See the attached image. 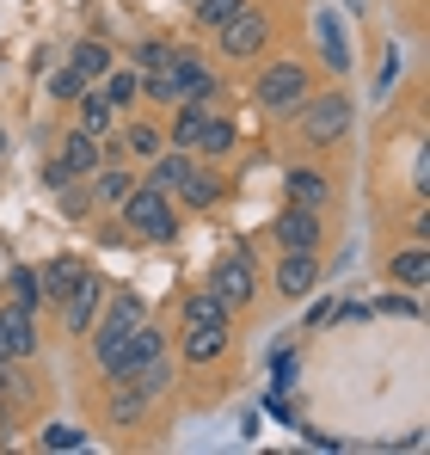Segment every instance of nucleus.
Instances as JSON below:
<instances>
[{
  "instance_id": "1",
  "label": "nucleus",
  "mask_w": 430,
  "mask_h": 455,
  "mask_svg": "<svg viewBox=\"0 0 430 455\" xmlns=\"http://www.w3.org/2000/svg\"><path fill=\"white\" fill-rule=\"evenodd\" d=\"M117 210H123V228H130V234H142V240H172V234H179L172 204H166V191H160V185H136Z\"/></svg>"
},
{
  "instance_id": "2",
  "label": "nucleus",
  "mask_w": 430,
  "mask_h": 455,
  "mask_svg": "<svg viewBox=\"0 0 430 455\" xmlns=\"http://www.w3.org/2000/svg\"><path fill=\"white\" fill-rule=\"evenodd\" d=\"M351 130V99L345 92H307V105H301V142H314V148H338V136Z\"/></svg>"
},
{
  "instance_id": "3",
  "label": "nucleus",
  "mask_w": 430,
  "mask_h": 455,
  "mask_svg": "<svg viewBox=\"0 0 430 455\" xmlns=\"http://www.w3.org/2000/svg\"><path fill=\"white\" fill-rule=\"evenodd\" d=\"M252 99L271 111V117H289V111H301L307 105V68L301 62H271L259 86H252Z\"/></svg>"
},
{
  "instance_id": "4",
  "label": "nucleus",
  "mask_w": 430,
  "mask_h": 455,
  "mask_svg": "<svg viewBox=\"0 0 430 455\" xmlns=\"http://www.w3.org/2000/svg\"><path fill=\"white\" fill-rule=\"evenodd\" d=\"M265 44H271V19H265V12H252V6H240V12L221 25V50H227L234 62H252Z\"/></svg>"
},
{
  "instance_id": "5",
  "label": "nucleus",
  "mask_w": 430,
  "mask_h": 455,
  "mask_svg": "<svg viewBox=\"0 0 430 455\" xmlns=\"http://www.w3.org/2000/svg\"><path fill=\"white\" fill-rule=\"evenodd\" d=\"M210 290L221 296L227 307H246L252 302V290H259V271H252V259L246 252H227L221 265L210 271Z\"/></svg>"
},
{
  "instance_id": "6",
  "label": "nucleus",
  "mask_w": 430,
  "mask_h": 455,
  "mask_svg": "<svg viewBox=\"0 0 430 455\" xmlns=\"http://www.w3.org/2000/svg\"><path fill=\"white\" fill-rule=\"evenodd\" d=\"M277 240H283V252H314L320 246V210L289 204L283 216H277Z\"/></svg>"
},
{
  "instance_id": "7",
  "label": "nucleus",
  "mask_w": 430,
  "mask_h": 455,
  "mask_svg": "<svg viewBox=\"0 0 430 455\" xmlns=\"http://www.w3.org/2000/svg\"><path fill=\"white\" fill-rule=\"evenodd\" d=\"M314 283H320L314 252H283V265H277V296H283V302H301Z\"/></svg>"
},
{
  "instance_id": "8",
  "label": "nucleus",
  "mask_w": 430,
  "mask_h": 455,
  "mask_svg": "<svg viewBox=\"0 0 430 455\" xmlns=\"http://www.w3.org/2000/svg\"><path fill=\"white\" fill-rule=\"evenodd\" d=\"M0 345H6V357H37V332H31V307H0Z\"/></svg>"
},
{
  "instance_id": "9",
  "label": "nucleus",
  "mask_w": 430,
  "mask_h": 455,
  "mask_svg": "<svg viewBox=\"0 0 430 455\" xmlns=\"http://www.w3.org/2000/svg\"><path fill=\"white\" fill-rule=\"evenodd\" d=\"M99 302H105V283L86 271V277H80V283L68 290V332H74V339H86V326H92Z\"/></svg>"
},
{
  "instance_id": "10",
  "label": "nucleus",
  "mask_w": 430,
  "mask_h": 455,
  "mask_svg": "<svg viewBox=\"0 0 430 455\" xmlns=\"http://www.w3.org/2000/svg\"><path fill=\"white\" fill-rule=\"evenodd\" d=\"M289 204H301V210H320L326 197H332V179L320 172V166H289Z\"/></svg>"
},
{
  "instance_id": "11",
  "label": "nucleus",
  "mask_w": 430,
  "mask_h": 455,
  "mask_svg": "<svg viewBox=\"0 0 430 455\" xmlns=\"http://www.w3.org/2000/svg\"><path fill=\"white\" fill-rule=\"evenodd\" d=\"M80 277H86V265L62 252V259H50V265L37 271V290H44V302H68V290L80 283Z\"/></svg>"
},
{
  "instance_id": "12",
  "label": "nucleus",
  "mask_w": 430,
  "mask_h": 455,
  "mask_svg": "<svg viewBox=\"0 0 430 455\" xmlns=\"http://www.w3.org/2000/svg\"><path fill=\"white\" fill-rule=\"evenodd\" d=\"M387 277H394V283H406V290H425V283H430L425 240H418V246H406V252H394V259H387Z\"/></svg>"
},
{
  "instance_id": "13",
  "label": "nucleus",
  "mask_w": 430,
  "mask_h": 455,
  "mask_svg": "<svg viewBox=\"0 0 430 455\" xmlns=\"http://www.w3.org/2000/svg\"><path fill=\"white\" fill-rule=\"evenodd\" d=\"M62 166H68L74 179H92V172H99V136L68 130V142H62Z\"/></svg>"
},
{
  "instance_id": "14",
  "label": "nucleus",
  "mask_w": 430,
  "mask_h": 455,
  "mask_svg": "<svg viewBox=\"0 0 430 455\" xmlns=\"http://www.w3.org/2000/svg\"><path fill=\"white\" fill-rule=\"evenodd\" d=\"M227 351V326H185V363H215Z\"/></svg>"
},
{
  "instance_id": "15",
  "label": "nucleus",
  "mask_w": 430,
  "mask_h": 455,
  "mask_svg": "<svg viewBox=\"0 0 430 455\" xmlns=\"http://www.w3.org/2000/svg\"><path fill=\"white\" fill-rule=\"evenodd\" d=\"M203 124H210V111H203V105H197V99H191V105H179V117H172V130H166V142H172V148H197V136H203Z\"/></svg>"
},
{
  "instance_id": "16",
  "label": "nucleus",
  "mask_w": 430,
  "mask_h": 455,
  "mask_svg": "<svg viewBox=\"0 0 430 455\" xmlns=\"http://www.w3.org/2000/svg\"><path fill=\"white\" fill-rule=\"evenodd\" d=\"M227 314H234V307L221 302L215 290H197V296H185V326H227Z\"/></svg>"
},
{
  "instance_id": "17",
  "label": "nucleus",
  "mask_w": 430,
  "mask_h": 455,
  "mask_svg": "<svg viewBox=\"0 0 430 455\" xmlns=\"http://www.w3.org/2000/svg\"><path fill=\"white\" fill-rule=\"evenodd\" d=\"M320 50H326V62L345 75L351 68V44H345V25H338V12H320Z\"/></svg>"
},
{
  "instance_id": "18",
  "label": "nucleus",
  "mask_w": 430,
  "mask_h": 455,
  "mask_svg": "<svg viewBox=\"0 0 430 455\" xmlns=\"http://www.w3.org/2000/svg\"><path fill=\"white\" fill-rule=\"evenodd\" d=\"M191 166H197V160H191L185 148H172V154H154V185H160V191H179V185L191 179Z\"/></svg>"
},
{
  "instance_id": "19",
  "label": "nucleus",
  "mask_w": 430,
  "mask_h": 455,
  "mask_svg": "<svg viewBox=\"0 0 430 455\" xmlns=\"http://www.w3.org/2000/svg\"><path fill=\"white\" fill-rule=\"evenodd\" d=\"M179 197H185L191 210H210L215 197H221V179H215V172H203V166H191V179L179 185Z\"/></svg>"
},
{
  "instance_id": "20",
  "label": "nucleus",
  "mask_w": 430,
  "mask_h": 455,
  "mask_svg": "<svg viewBox=\"0 0 430 455\" xmlns=\"http://www.w3.org/2000/svg\"><path fill=\"white\" fill-rule=\"evenodd\" d=\"M234 136H240V130H234L227 117H210V124H203V136H197V148H191V154H210V160H221V154H234Z\"/></svg>"
},
{
  "instance_id": "21",
  "label": "nucleus",
  "mask_w": 430,
  "mask_h": 455,
  "mask_svg": "<svg viewBox=\"0 0 430 455\" xmlns=\"http://www.w3.org/2000/svg\"><path fill=\"white\" fill-rule=\"evenodd\" d=\"M68 68H74L80 80H105V75H111V50H105V44H80Z\"/></svg>"
},
{
  "instance_id": "22",
  "label": "nucleus",
  "mask_w": 430,
  "mask_h": 455,
  "mask_svg": "<svg viewBox=\"0 0 430 455\" xmlns=\"http://www.w3.org/2000/svg\"><path fill=\"white\" fill-rule=\"evenodd\" d=\"M74 105H80V130H86V136H105V130H111V105H105V92H80Z\"/></svg>"
},
{
  "instance_id": "23",
  "label": "nucleus",
  "mask_w": 430,
  "mask_h": 455,
  "mask_svg": "<svg viewBox=\"0 0 430 455\" xmlns=\"http://www.w3.org/2000/svg\"><path fill=\"white\" fill-rule=\"evenodd\" d=\"M99 92H105V105L117 111V105H130V99L142 92V75H130V68H117V75H105V86H99Z\"/></svg>"
},
{
  "instance_id": "24",
  "label": "nucleus",
  "mask_w": 430,
  "mask_h": 455,
  "mask_svg": "<svg viewBox=\"0 0 430 455\" xmlns=\"http://www.w3.org/2000/svg\"><path fill=\"white\" fill-rule=\"evenodd\" d=\"M191 6H197V25H203V31H221L246 0H191Z\"/></svg>"
},
{
  "instance_id": "25",
  "label": "nucleus",
  "mask_w": 430,
  "mask_h": 455,
  "mask_svg": "<svg viewBox=\"0 0 430 455\" xmlns=\"http://www.w3.org/2000/svg\"><path fill=\"white\" fill-rule=\"evenodd\" d=\"M130 191H136V179H130V172H117V166H111V172H99V204H123Z\"/></svg>"
},
{
  "instance_id": "26",
  "label": "nucleus",
  "mask_w": 430,
  "mask_h": 455,
  "mask_svg": "<svg viewBox=\"0 0 430 455\" xmlns=\"http://www.w3.org/2000/svg\"><path fill=\"white\" fill-rule=\"evenodd\" d=\"M12 302H19V307H37V302H44V290H37V271H25V265L12 271Z\"/></svg>"
},
{
  "instance_id": "27",
  "label": "nucleus",
  "mask_w": 430,
  "mask_h": 455,
  "mask_svg": "<svg viewBox=\"0 0 430 455\" xmlns=\"http://www.w3.org/2000/svg\"><path fill=\"white\" fill-rule=\"evenodd\" d=\"M123 142H130V154L154 160V154H160V130H147V124H130V130H123Z\"/></svg>"
},
{
  "instance_id": "28",
  "label": "nucleus",
  "mask_w": 430,
  "mask_h": 455,
  "mask_svg": "<svg viewBox=\"0 0 430 455\" xmlns=\"http://www.w3.org/2000/svg\"><path fill=\"white\" fill-rule=\"evenodd\" d=\"M136 320H142V296H117L111 314H105V326H123V332H130Z\"/></svg>"
},
{
  "instance_id": "29",
  "label": "nucleus",
  "mask_w": 430,
  "mask_h": 455,
  "mask_svg": "<svg viewBox=\"0 0 430 455\" xmlns=\"http://www.w3.org/2000/svg\"><path fill=\"white\" fill-rule=\"evenodd\" d=\"M80 92H86V80L74 75V68H62V75L50 80V99H62V105H74V99H80Z\"/></svg>"
},
{
  "instance_id": "30",
  "label": "nucleus",
  "mask_w": 430,
  "mask_h": 455,
  "mask_svg": "<svg viewBox=\"0 0 430 455\" xmlns=\"http://www.w3.org/2000/svg\"><path fill=\"white\" fill-rule=\"evenodd\" d=\"M44 443H50V450H80V443H86V431H80V425H50V431H44Z\"/></svg>"
},
{
  "instance_id": "31",
  "label": "nucleus",
  "mask_w": 430,
  "mask_h": 455,
  "mask_svg": "<svg viewBox=\"0 0 430 455\" xmlns=\"http://www.w3.org/2000/svg\"><path fill=\"white\" fill-rule=\"evenodd\" d=\"M142 406H147V387H136V394H117V406H111V419H117V425H130V419H136Z\"/></svg>"
},
{
  "instance_id": "32",
  "label": "nucleus",
  "mask_w": 430,
  "mask_h": 455,
  "mask_svg": "<svg viewBox=\"0 0 430 455\" xmlns=\"http://www.w3.org/2000/svg\"><path fill=\"white\" fill-rule=\"evenodd\" d=\"M136 56H142V68H147V75H154V68H166V62H172L179 50H166V44H142Z\"/></svg>"
},
{
  "instance_id": "33",
  "label": "nucleus",
  "mask_w": 430,
  "mask_h": 455,
  "mask_svg": "<svg viewBox=\"0 0 430 455\" xmlns=\"http://www.w3.org/2000/svg\"><path fill=\"white\" fill-rule=\"evenodd\" d=\"M381 314H394V320H412V314H418V302H412V296H381Z\"/></svg>"
},
{
  "instance_id": "34",
  "label": "nucleus",
  "mask_w": 430,
  "mask_h": 455,
  "mask_svg": "<svg viewBox=\"0 0 430 455\" xmlns=\"http://www.w3.org/2000/svg\"><path fill=\"white\" fill-rule=\"evenodd\" d=\"M68 179H74V172L62 166V160H50V166H44V185H56V191H68Z\"/></svg>"
},
{
  "instance_id": "35",
  "label": "nucleus",
  "mask_w": 430,
  "mask_h": 455,
  "mask_svg": "<svg viewBox=\"0 0 430 455\" xmlns=\"http://www.w3.org/2000/svg\"><path fill=\"white\" fill-rule=\"evenodd\" d=\"M295 370H301V363H295V351H283V357H277V387H289Z\"/></svg>"
},
{
  "instance_id": "36",
  "label": "nucleus",
  "mask_w": 430,
  "mask_h": 455,
  "mask_svg": "<svg viewBox=\"0 0 430 455\" xmlns=\"http://www.w3.org/2000/svg\"><path fill=\"white\" fill-rule=\"evenodd\" d=\"M394 75H400V56H394V50H387V56H381V92H387V86H394Z\"/></svg>"
},
{
  "instance_id": "37",
  "label": "nucleus",
  "mask_w": 430,
  "mask_h": 455,
  "mask_svg": "<svg viewBox=\"0 0 430 455\" xmlns=\"http://www.w3.org/2000/svg\"><path fill=\"white\" fill-rule=\"evenodd\" d=\"M12 381H19V376H12V370H6V357H0V400H6V394H19Z\"/></svg>"
},
{
  "instance_id": "38",
  "label": "nucleus",
  "mask_w": 430,
  "mask_h": 455,
  "mask_svg": "<svg viewBox=\"0 0 430 455\" xmlns=\"http://www.w3.org/2000/svg\"><path fill=\"white\" fill-rule=\"evenodd\" d=\"M0 154H6V130H0Z\"/></svg>"
}]
</instances>
